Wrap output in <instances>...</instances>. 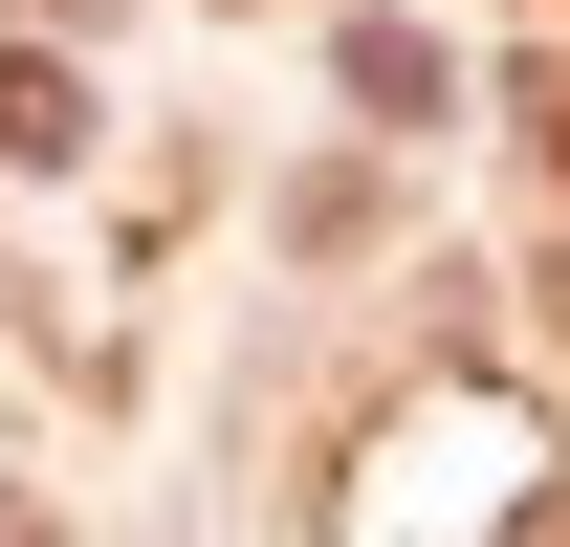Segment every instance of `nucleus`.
Instances as JSON below:
<instances>
[{"mask_svg":"<svg viewBox=\"0 0 570 547\" xmlns=\"http://www.w3.org/2000/svg\"><path fill=\"white\" fill-rule=\"evenodd\" d=\"M0 153H88V67H45V44H0Z\"/></svg>","mask_w":570,"mask_h":547,"instance_id":"obj_2","label":"nucleus"},{"mask_svg":"<svg viewBox=\"0 0 570 547\" xmlns=\"http://www.w3.org/2000/svg\"><path fill=\"white\" fill-rule=\"evenodd\" d=\"M527 504H549V416L504 395V372H439V395L373 438L352 547H527Z\"/></svg>","mask_w":570,"mask_h":547,"instance_id":"obj_1","label":"nucleus"},{"mask_svg":"<svg viewBox=\"0 0 570 547\" xmlns=\"http://www.w3.org/2000/svg\"><path fill=\"white\" fill-rule=\"evenodd\" d=\"M352 110H439V44H417V22H352Z\"/></svg>","mask_w":570,"mask_h":547,"instance_id":"obj_3","label":"nucleus"},{"mask_svg":"<svg viewBox=\"0 0 570 547\" xmlns=\"http://www.w3.org/2000/svg\"><path fill=\"white\" fill-rule=\"evenodd\" d=\"M0 547H67V526H45V504H0Z\"/></svg>","mask_w":570,"mask_h":547,"instance_id":"obj_5","label":"nucleus"},{"mask_svg":"<svg viewBox=\"0 0 570 547\" xmlns=\"http://www.w3.org/2000/svg\"><path fill=\"white\" fill-rule=\"evenodd\" d=\"M527 153H549V176H570V44H549V67H527Z\"/></svg>","mask_w":570,"mask_h":547,"instance_id":"obj_4","label":"nucleus"}]
</instances>
